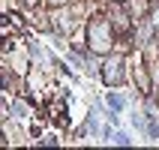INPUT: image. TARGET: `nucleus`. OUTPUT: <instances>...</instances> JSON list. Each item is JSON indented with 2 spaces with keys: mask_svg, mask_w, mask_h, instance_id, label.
I'll use <instances>...</instances> for the list:
<instances>
[]
</instances>
